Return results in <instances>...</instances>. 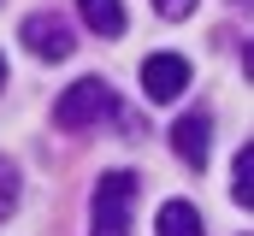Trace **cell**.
<instances>
[{
    "label": "cell",
    "instance_id": "ba28073f",
    "mask_svg": "<svg viewBox=\"0 0 254 236\" xmlns=\"http://www.w3.org/2000/svg\"><path fill=\"white\" fill-rule=\"evenodd\" d=\"M231 195H237V201H243V207L254 213V142L243 148V154H237V183H231Z\"/></svg>",
    "mask_w": 254,
    "mask_h": 236
},
{
    "label": "cell",
    "instance_id": "6da1fadb",
    "mask_svg": "<svg viewBox=\"0 0 254 236\" xmlns=\"http://www.w3.org/2000/svg\"><path fill=\"white\" fill-rule=\"evenodd\" d=\"M130 201H136V172H107L89 201V236H130Z\"/></svg>",
    "mask_w": 254,
    "mask_h": 236
},
{
    "label": "cell",
    "instance_id": "52a82bcc",
    "mask_svg": "<svg viewBox=\"0 0 254 236\" xmlns=\"http://www.w3.org/2000/svg\"><path fill=\"white\" fill-rule=\"evenodd\" d=\"M160 236H207V231H201V213L190 201H166L160 207Z\"/></svg>",
    "mask_w": 254,
    "mask_h": 236
},
{
    "label": "cell",
    "instance_id": "7c38bea8",
    "mask_svg": "<svg viewBox=\"0 0 254 236\" xmlns=\"http://www.w3.org/2000/svg\"><path fill=\"white\" fill-rule=\"evenodd\" d=\"M0 83H6V59H0Z\"/></svg>",
    "mask_w": 254,
    "mask_h": 236
},
{
    "label": "cell",
    "instance_id": "8992f818",
    "mask_svg": "<svg viewBox=\"0 0 254 236\" xmlns=\"http://www.w3.org/2000/svg\"><path fill=\"white\" fill-rule=\"evenodd\" d=\"M77 12L95 36H125V6L119 0H77Z\"/></svg>",
    "mask_w": 254,
    "mask_h": 236
},
{
    "label": "cell",
    "instance_id": "9c48e42d",
    "mask_svg": "<svg viewBox=\"0 0 254 236\" xmlns=\"http://www.w3.org/2000/svg\"><path fill=\"white\" fill-rule=\"evenodd\" d=\"M12 207H18V166L0 154V219H12Z\"/></svg>",
    "mask_w": 254,
    "mask_h": 236
},
{
    "label": "cell",
    "instance_id": "7a4b0ae2",
    "mask_svg": "<svg viewBox=\"0 0 254 236\" xmlns=\"http://www.w3.org/2000/svg\"><path fill=\"white\" fill-rule=\"evenodd\" d=\"M119 113V101H113V89L101 83V77H83V83H71L60 95V107H54V118H60V130H89V124H101V118Z\"/></svg>",
    "mask_w": 254,
    "mask_h": 236
},
{
    "label": "cell",
    "instance_id": "5b68a950",
    "mask_svg": "<svg viewBox=\"0 0 254 236\" xmlns=\"http://www.w3.org/2000/svg\"><path fill=\"white\" fill-rule=\"evenodd\" d=\"M207 142H213V118L207 113H184L172 124V148L184 166H207Z\"/></svg>",
    "mask_w": 254,
    "mask_h": 236
},
{
    "label": "cell",
    "instance_id": "277c9868",
    "mask_svg": "<svg viewBox=\"0 0 254 236\" xmlns=\"http://www.w3.org/2000/svg\"><path fill=\"white\" fill-rule=\"evenodd\" d=\"M24 48L36 59H71V24H65L60 12H30L24 18Z\"/></svg>",
    "mask_w": 254,
    "mask_h": 236
},
{
    "label": "cell",
    "instance_id": "8fae6325",
    "mask_svg": "<svg viewBox=\"0 0 254 236\" xmlns=\"http://www.w3.org/2000/svg\"><path fill=\"white\" fill-rule=\"evenodd\" d=\"M243 71H249V83H254V42H249V54H243Z\"/></svg>",
    "mask_w": 254,
    "mask_h": 236
},
{
    "label": "cell",
    "instance_id": "30bf717a",
    "mask_svg": "<svg viewBox=\"0 0 254 236\" xmlns=\"http://www.w3.org/2000/svg\"><path fill=\"white\" fill-rule=\"evenodd\" d=\"M154 12H160V18H190L195 0H154Z\"/></svg>",
    "mask_w": 254,
    "mask_h": 236
},
{
    "label": "cell",
    "instance_id": "3957f363",
    "mask_svg": "<svg viewBox=\"0 0 254 236\" xmlns=\"http://www.w3.org/2000/svg\"><path fill=\"white\" fill-rule=\"evenodd\" d=\"M142 89H148L154 107L178 101V95L190 89V59H184V54H148V59H142Z\"/></svg>",
    "mask_w": 254,
    "mask_h": 236
}]
</instances>
